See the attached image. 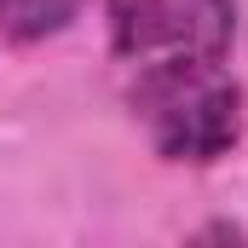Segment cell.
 Here are the masks:
<instances>
[{"instance_id": "cell-1", "label": "cell", "mask_w": 248, "mask_h": 248, "mask_svg": "<svg viewBox=\"0 0 248 248\" xmlns=\"http://www.w3.org/2000/svg\"><path fill=\"white\" fill-rule=\"evenodd\" d=\"M104 23L122 87L231 69L237 52V0H104Z\"/></svg>"}, {"instance_id": "cell-2", "label": "cell", "mask_w": 248, "mask_h": 248, "mask_svg": "<svg viewBox=\"0 0 248 248\" xmlns=\"http://www.w3.org/2000/svg\"><path fill=\"white\" fill-rule=\"evenodd\" d=\"M87 0H0V29L12 41H46L81 17Z\"/></svg>"}, {"instance_id": "cell-3", "label": "cell", "mask_w": 248, "mask_h": 248, "mask_svg": "<svg viewBox=\"0 0 248 248\" xmlns=\"http://www.w3.org/2000/svg\"><path fill=\"white\" fill-rule=\"evenodd\" d=\"M179 248H248V231L231 219V214H214V219H202Z\"/></svg>"}]
</instances>
